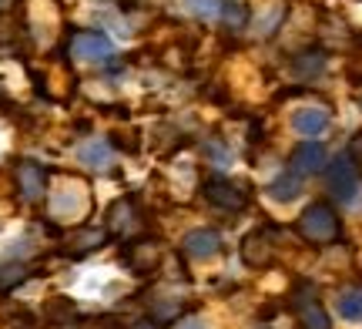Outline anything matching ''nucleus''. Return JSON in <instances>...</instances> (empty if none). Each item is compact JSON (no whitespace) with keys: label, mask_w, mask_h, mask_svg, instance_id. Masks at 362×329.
I'll return each instance as SVG.
<instances>
[{"label":"nucleus","mask_w":362,"mask_h":329,"mask_svg":"<svg viewBox=\"0 0 362 329\" xmlns=\"http://www.w3.org/2000/svg\"><path fill=\"white\" fill-rule=\"evenodd\" d=\"M325 182H329V192L339 198V202H356L359 195V175H356V161H352L349 151H342L325 165Z\"/></svg>","instance_id":"obj_1"},{"label":"nucleus","mask_w":362,"mask_h":329,"mask_svg":"<svg viewBox=\"0 0 362 329\" xmlns=\"http://www.w3.org/2000/svg\"><path fill=\"white\" fill-rule=\"evenodd\" d=\"M67 51H71L74 61L98 64V61H107V57L115 54V44H111V37H107L104 30H78V34H71Z\"/></svg>","instance_id":"obj_2"},{"label":"nucleus","mask_w":362,"mask_h":329,"mask_svg":"<svg viewBox=\"0 0 362 329\" xmlns=\"http://www.w3.org/2000/svg\"><path fill=\"white\" fill-rule=\"evenodd\" d=\"M298 229H302V236L312 238V242H332V238H336V232H339L336 212L329 209L325 202H315V205H309V209L302 212Z\"/></svg>","instance_id":"obj_3"},{"label":"nucleus","mask_w":362,"mask_h":329,"mask_svg":"<svg viewBox=\"0 0 362 329\" xmlns=\"http://www.w3.org/2000/svg\"><path fill=\"white\" fill-rule=\"evenodd\" d=\"M325 165H329V155H325V145L322 142H315V138H309V142H302V145H296V151H292V171L296 175H315V171H322Z\"/></svg>","instance_id":"obj_4"},{"label":"nucleus","mask_w":362,"mask_h":329,"mask_svg":"<svg viewBox=\"0 0 362 329\" xmlns=\"http://www.w3.org/2000/svg\"><path fill=\"white\" fill-rule=\"evenodd\" d=\"M17 185H21V195L27 202H37L47 192V171L40 168L37 161H21L17 165Z\"/></svg>","instance_id":"obj_5"},{"label":"nucleus","mask_w":362,"mask_h":329,"mask_svg":"<svg viewBox=\"0 0 362 329\" xmlns=\"http://www.w3.org/2000/svg\"><path fill=\"white\" fill-rule=\"evenodd\" d=\"M181 246H185V252H188L192 259H215L221 249V238H218V232H211V229H192Z\"/></svg>","instance_id":"obj_6"},{"label":"nucleus","mask_w":362,"mask_h":329,"mask_svg":"<svg viewBox=\"0 0 362 329\" xmlns=\"http://www.w3.org/2000/svg\"><path fill=\"white\" fill-rule=\"evenodd\" d=\"M329 111L325 108H302L292 115V128H296L302 138H319V134L329 128Z\"/></svg>","instance_id":"obj_7"},{"label":"nucleus","mask_w":362,"mask_h":329,"mask_svg":"<svg viewBox=\"0 0 362 329\" xmlns=\"http://www.w3.org/2000/svg\"><path fill=\"white\" fill-rule=\"evenodd\" d=\"M205 195H208V202L218 205V209H242V205H245V195H242L232 182H221V178L205 185Z\"/></svg>","instance_id":"obj_8"},{"label":"nucleus","mask_w":362,"mask_h":329,"mask_svg":"<svg viewBox=\"0 0 362 329\" xmlns=\"http://www.w3.org/2000/svg\"><path fill=\"white\" fill-rule=\"evenodd\" d=\"M78 158H81V165H88V168L104 171L115 165V151H111V145H107L104 138H94V142H88V145L78 151Z\"/></svg>","instance_id":"obj_9"},{"label":"nucleus","mask_w":362,"mask_h":329,"mask_svg":"<svg viewBox=\"0 0 362 329\" xmlns=\"http://www.w3.org/2000/svg\"><path fill=\"white\" fill-rule=\"evenodd\" d=\"M298 195H302V175H296V171H282V175L269 185V198H272V202H282V205H288V202H296Z\"/></svg>","instance_id":"obj_10"},{"label":"nucleus","mask_w":362,"mask_h":329,"mask_svg":"<svg viewBox=\"0 0 362 329\" xmlns=\"http://www.w3.org/2000/svg\"><path fill=\"white\" fill-rule=\"evenodd\" d=\"M218 21L228 27V30H245L248 21H252V11H248V4H242V0H225Z\"/></svg>","instance_id":"obj_11"},{"label":"nucleus","mask_w":362,"mask_h":329,"mask_svg":"<svg viewBox=\"0 0 362 329\" xmlns=\"http://www.w3.org/2000/svg\"><path fill=\"white\" fill-rule=\"evenodd\" d=\"M336 313L346 319V323H362V289H346V292H339Z\"/></svg>","instance_id":"obj_12"},{"label":"nucleus","mask_w":362,"mask_h":329,"mask_svg":"<svg viewBox=\"0 0 362 329\" xmlns=\"http://www.w3.org/2000/svg\"><path fill=\"white\" fill-rule=\"evenodd\" d=\"M81 209H84V195H81V192H74V195L57 192V195L51 198V212L57 219H74V212H81Z\"/></svg>","instance_id":"obj_13"},{"label":"nucleus","mask_w":362,"mask_h":329,"mask_svg":"<svg viewBox=\"0 0 362 329\" xmlns=\"http://www.w3.org/2000/svg\"><path fill=\"white\" fill-rule=\"evenodd\" d=\"M225 0H185V11L198 21H218Z\"/></svg>","instance_id":"obj_14"},{"label":"nucleus","mask_w":362,"mask_h":329,"mask_svg":"<svg viewBox=\"0 0 362 329\" xmlns=\"http://www.w3.org/2000/svg\"><path fill=\"white\" fill-rule=\"evenodd\" d=\"M296 74L298 78H312V74H319L325 67V54L322 51H305V54H298L296 57Z\"/></svg>","instance_id":"obj_15"},{"label":"nucleus","mask_w":362,"mask_h":329,"mask_svg":"<svg viewBox=\"0 0 362 329\" xmlns=\"http://www.w3.org/2000/svg\"><path fill=\"white\" fill-rule=\"evenodd\" d=\"M302 323L309 329H329V316L315 303H302Z\"/></svg>","instance_id":"obj_16"},{"label":"nucleus","mask_w":362,"mask_h":329,"mask_svg":"<svg viewBox=\"0 0 362 329\" xmlns=\"http://www.w3.org/2000/svg\"><path fill=\"white\" fill-rule=\"evenodd\" d=\"M175 329H211V326H208V319H202V316H188V319H181Z\"/></svg>","instance_id":"obj_17"},{"label":"nucleus","mask_w":362,"mask_h":329,"mask_svg":"<svg viewBox=\"0 0 362 329\" xmlns=\"http://www.w3.org/2000/svg\"><path fill=\"white\" fill-rule=\"evenodd\" d=\"M4 276H0V286H11V282H17L21 279V269H0Z\"/></svg>","instance_id":"obj_18"},{"label":"nucleus","mask_w":362,"mask_h":329,"mask_svg":"<svg viewBox=\"0 0 362 329\" xmlns=\"http://www.w3.org/2000/svg\"><path fill=\"white\" fill-rule=\"evenodd\" d=\"M0 7H4V0H0Z\"/></svg>","instance_id":"obj_19"}]
</instances>
